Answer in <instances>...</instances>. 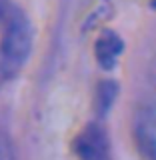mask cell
<instances>
[{
	"mask_svg": "<svg viewBox=\"0 0 156 160\" xmlns=\"http://www.w3.org/2000/svg\"><path fill=\"white\" fill-rule=\"evenodd\" d=\"M32 52V24L14 0H0V74L12 78Z\"/></svg>",
	"mask_w": 156,
	"mask_h": 160,
	"instance_id": "1",
	"label": "cell"
},
{
	"mask_svg": "<svg viewBox=\"0 0 156 160\" xmlns=\"http://www.w3.org/2000/svg\"><path fill=\"white\" fill-rule=\"evenodd\" d=\"M74 152L80 160H110L106 132L98 124H88L74 140Z\"/></svg>",
	"mask_w": 156,
	"mask_h": 160,
	"instance_id": "2",
	"label": "cell"
},
{
	"mask_svg": "<svg viewBox=\"0 0 156 160\" xmlns=\"http://www.w3.org/2000/svg\"><path fill=\"white\" fill-rule=\"evenodd\" d=\"M0 160H16L12 140H10V136L2 128H0Z\"/></svg>",
	"mask_w": 156,
	"mask_h": 160,
	"instance_id": "6",
	"label": "cell"
},
{
	"mask_svg": "<svg viewBox=\"0 0 156 160\" xmlns=\"http://www.w3.org/2000/svg\"><path fill=\"white\" fill-rule=\"evenodd\" d=\"M122 48H124V44H122L118 34H114L112 30H104L96 40V46H94V52H96L100 66L106 68V70L114 68L116 60L122 54Z\"/></svg>",
	"mask_w": 156,
	"mask_h": 160,
	"instance_id": "4",
	"label": "cell"
},
{
	"mask_svg": "<svg viewBox=\"0 0 156 160\" xmlns=\"http://www.w3.org/2000/svg\"><path fill=\"white\" fill-rule=\"evenodd\" d=\"M114 92H116V88H114V84H112V82H104L102 86H100L98 104H100V110H102V112H106V110H108V104L112 102Z\"/></svg>",
	"mask_w": 156,
	"mask_h": 160,
	"instance_id": "5",
	"label": "cell"
},
{
	"mask_svg": "<svg viewBox=\"0 0 156 160\" xmlns=\"http://www.w3.org/2000/svg\"><path fill=\"white\" fill-rule=\"evenodd\" d=\"M134 140L148 160H156V102L138 108L134 116Z\"/></svg>",
	"mask_w": 156,
	"mask_h": 160,
	"instance_id": "3",
	"label": "cell"
}]
</instances>
